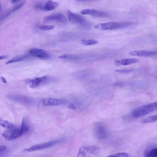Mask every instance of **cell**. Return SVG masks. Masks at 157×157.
<instances>
[{
  "mask_svg": "<svg viewBox=\"0 0 157 157\" xmlns=\"http://www.w3.org/2000/svg\"><path fill=\"white\" fill-rule=\"evenodd\" d=\"M29 129V126L25 118L22 119L21 124L19 127L7 129L2 133V136L6 140L11 141L20 137L26 133Z\"/></svg>",
  "mask_w": 157,
  "mask_h": 157,
  "instance_id": "cell-1",
  "label": "cell"
},
{
  "mask_svg": "<svg viewBox=\"0 0 157 157\" xmlns=\"http://www.w3.org/2000/svg\"><path fill=\"white\" fill-rule=\"evenodd\" d=\"M133 24L129 21L110 22L98 24L95 26V28L103 30H114L129 27Z\"/></svg>",
  "mask_w": 157,
  "mask_h": 157,
  "instance_id": "cell-2",
  "label": "cell"
},
{
  "mask_svg": "<svg viewBox=\"0 0 157 157\" xmlns=\"http://www.w3.org/2000/svg\"><path fill=\"white\" fill-rule=\"evenodd\" d=\"M157 109V102L150 103L139 107L131 113L132 117L134 118L146 115Z\"/></svg>",
  "mask_w": 157,
  "mask_h": 157,
  "instance_id": "cell-3",
  "label": "cell"
},
{
  "mask_svg": "<svg viewBox=\"0 0 157 157\" xmlns=\"http://www.w3.org/2000/svg\"><path fill=\"white\" fill-rule=\"evenodd\" d=\"M99 148L95 146H83L79 150L77 157H92L98 154Z\"/></svg>",
  "mask_w": 157,
  "mask_h": 157,
  "instance_id": "cell-4",
  "label": "cell"
},
{
  "mask_svg": "<svg viewBox=\"0 0 157 157\" xmlns=\"http://www.w3.org/2000/svg\"><path fill=\"white\" fill-rule=\"evenodd\" d=\"M55 80L54 78L47 76L36 77L33 79H27L26 83L29 84V87L31 88L36 87L40 85L46 84Z\"/></svg>",
  "mask_w": 157,
  "mask_h": 157,
  "instance_id": "cell-5",
  "label": "cell"
},
{
  "mask_svg": "<svg viewBox=\"0 0 157 157\" xmlns=\"http://www.w3.org/2000/svg\"><path fill=\"white\" fill-rule=\"evenodd\" d=\"M63 140L62 139L56 140L48 142L34 145L24 150L25 151L31 152L43 150L52 147L62 142Z\"/></svg>",
  "mask_w": 157,
  "mask_h": 157,
  "instance_id": "cell-6",
  "label": "cell"
},
{
  "mask_svg": "<svg viewBox=\"0 0 157 157\" xmlns=\"http://www.w3.org/2000/svg\"><path fill=\"white\" fill-rule=\"evenodd\" d=\"M6 97L12 101L24 104H33L35 102L34 99L31 97L20 94H9Z\"/></svg>",
  "mask_w": 157,
  "mask_h": 157,
  "instance_id": "cell-7",
  "label": "cell"
},
{
  "mask_svg": "<svg viewBox=\"0 0 157 157\" xmlns=\"http://www.w3.org/2000/svg\"><path fill=\"white\" fill-rule=\"evenodd\" d=\"M94 133L95 137L99 140H104L108 136V132L106 127L103 124H98L95 127Z\"/></svg>",
  "mask_w": 157,
  "mask_h": 157,
  "instance_id": "cell-8",
  "label": "cell"
},
{
  "mask_svg": "<svg viewBox=\"0 0 157 157\" xmlns=\"http://www.w3.org/2000/svg\"><path fill=\"white\" fill-rule=\"evenodd\" d=\"M67 102V101L64 99L48 98L43 99L42 104L44 106H50L64 105Z\"/></svg>",
  "mask_w": 157,
  "mask_h": 157,
  "instance_id": "cell-9",
  "label": "cell"
},
{
  "mask_svg": "<svg viewBox=\"0 0 157 157\" xmlns=\"http://www.w3.org/2000/svg\"><path fill=\"white\" fill-rule=\"evenodd\" d=\"M67 14L69 21L71 22L81 25H85L86 20L83 16L68 10Z\"/></svg>",
  "mask_w": 157,
  "mask_h": 157,
  "instance_id": "cell-10",
  "label": "cell"
},
{
  "mask_svg": "<svg viewBox=\"0 0 157 157\" xmlns=\"http://www.w3.org/2000/svg\"><path fill=\"white\" fill-rule=\"evenodd\" d=\"M46 21H54L63 23L67 22V19L64 14L61 13H57L45 17L44 19Z\"/></svg>",
  "mask_w": 157,
  "mask_h": 157,
  "instance_id": "cell-11",
  "label": "cell"
},
{
  "mask_svg": "<svg viewBox=\"0 0 157 157\" xmlns=\"http://www.w3.org/2000/svg\"><path fill=\"white\" fill-rule=\"evenodd\" d=\"M29 54L42 59H48L50 57V55L45 50L37 48L30 49L29 51Z\"/></svg>",
  "mask_w": 157,
  "mask_h": 157,
  "instance_id": "cell-12",
  "label": "cell"
},
{
  "mask_svg": "<svg viewBox=\"0 0 157 157\" xmlns=\"http://www.w3.org/2000/svg\"><path fill=\"white\" fill-rule=\"evenodd\" d=\"M81 13L82 14L90 15L97 17H107L109 16L107 13L92 9H83L81 11Z\"/></svg>",
  "mask_w": 157,
  "mask_h": 157,
  "instance_id": "cell-13",
  "label": "cell"
},
{
  "mask_svg": "<svg viewBox=\"0 0 157 157\" xmlns=\"http://www.w3.org/2000/svg\"><path fill=\"white\" fill-rule=\"evenodd\" d=\"M129 54L131 56L140 57H149L157 56V51L135 50L131 51Z\"/></svg>",
  "mask_w": 157,
  "mask_h": 157,
  "instance_id": "cell-14",
  "label": "cell"
},
{
  "mask_svg": "<svg viewBox=\"0 0 157 157\" xmlns=\"http://www.w3.org/2000/svg\"><path fill=\"white\" fill-rule=\"evenodd\" d=\"M59 5V3L51 0L48 1L44 5L38 4L36 6V8L46 11H51L54 10Z\"/></svg>",
  "mask_w": 157,
  "mask_h": 157,
  "instance_id": "cell-15",
  "label": "cell"
},
{
  "mask_svg": "<svg viewBox=\"0 0 157 157\" xmlns=\"http://www.w3.org/2000/svg\"><path fill=\"white\" fill-rule=\"evenodd\" d=\"M25 2H22L16 4L12 8L7 10L1 16V20L4 19L9 15L12 13L15 12L21 8L24 5Z\"/></svg>",
  "mask_w": 157,
  "mask_h": 157,
  "instance_id": "cell-16",
  "label": "cell"
},
{
  "mask_svg": "<svg viewBox=\"0 0 157 157\" xmlns=\"http://www.w3.org/2000/svg\"><path fill=\"white\" fill-rule=\"evenodd\" d=\"M138 60L135 58L122 59L116 60L115 63L118 65H128L137 63Z\"/></svg>",
  "mask_w": 157,
  "mask_h": 157,
  "instance_id": "cell-17",
  "label": "cell"
},
{
  "mask_svg": "<svg viewBox=\"0 0 157 157\" xmlns=\"http://www.w3.org/2000/svg\"><path fill=\"white\" fill-rule=\"evenodd\" d=\"M29 56L28 54H25L22 55H20L15 57L12 58L6 63V64H8L14 62H16L21 61L25 59Z\"/></svg>",
  "mask_w": 157,
  "mask_h": 157,
  "instance_id": "cell-18",
  "label": "cell"
},
{
  "mask_svg": "<svg viewBox=\"0 0 157 157\" xmlns=\"http://www.w3.org/2000/svg\"><path fill=\"white\" fill-rule=\"evenodd\" d=\"M58 58L69 60H76L80 59V56L74 55L64 54L59 56Z\"/></svg>",
  "mask_w": 157,
  "mask_h": 157,
  "instance_id": "cell-19",
  "label": "cell"
},
{
  "mask_svg": "<svg viewBox=\"0 0 157 157\" xmlns=\"http://www.w3.org/2000/svg\"><path fill=\"white\" fill-rule=\"evenodd\" d=\"M0 125L7 129L14 128L16 126L13 124L5 120H2L0 121Z\"/></svg>",
  "mask_w": 157,
  "mask_h": 157,
  "instance_id": "cell-20",
  "label": "cell"
},
{
  "mask_svg": "<svg viewBox=\"0 0 157 157\" xmlns=\"http://www.w3.org/2000/svg\"><path fill=\"white\" fill-rule=\"evenodd\" d=\"M81 43L84 45H89L97 44L98 41L93 39H84L81 41Z\"/></svg>",
  "mask_w": 157,
  "mask_h": 157,
  "instance_id": "cell-21",
  "label": "cell"
},
{
  "mask_svg": "<svg viewBox=\"0 0 157 157\" xmlns=\"http://www.w3.org/2000/svg\"><path fill=\"white\" fill-rule=\"evenodd\" d=\"M157 121V114L150 116L145 119L142 121L143 123L154 122Z\"/></svg>",
  "mask_w": 157,
  "mask_h": 157,
  "instance_id": "cell-22",
  "label": "cell"
},
{
  "mask_svg": "<svg viewBox=\"0 0 157 157\" xmlns=\"http://www.w3.org/2000/svg\"><path fill=\"white\" fill-rule=\"evenodd\" d=\"M146 157H157V147L151 150L147 154Z\"/></svg>",
  "mask_w": 157,
  "mask_h": 157,
  "instance_id": "cell-23",
  "label": "cell"
},
{
  "mask_svg": "<svg viewBox=\"0 0 157 157\" xmlns=\"http://www.w3.org/2000/svg\"><path fill=\"white\" fill-rule=\"evenodd\" d=\"M107 157H128V155L125 153H119L109 155Z\"/></svg>",
  "mask_w": 157,
  "mask_h": 157,
  "instance_id": "cell-24",
  "label": "cell"
},
{
  "mask_svg": "<svg viewBox=\"0 0 157 157\" xmlns=\"http://www.w3.org/2000/svg\"><path fill=\"white\" fill-rule=\"evenodd\" d=\"M39 28L43 30H49L54 29V26L50 25H41L38 26Z\"/></svg>",
  "mask_w": 157,
  "mask_h": 157,
  "instance_id": "cell-25",
  "label": "cell"
},
{
  "mask_svg": "<svg viewBox=\"0 0 157 157\" xmlns=\"http://www.w3.org/2000/svg\"><path fill=\"white\" fill-rule=\"evenodd\" d=\"M133 70L132 69L116 70L115 71L121 73H128L132 72Z\"/></svg>",
  "mask_w": 157,
  "mask_h": 157,
  "instance_id": "cell-26",
  "label": "cell"
},
{
  "mask_svg": "<svg viewBox=\"0 0 157 157\" xmlns=\"http://www.w3.org/2000/svg\"><path fill=\"white\" fill-rule=\"evenodd\" d=\"M123 85V83L121 82H117L113 84V85L116 86H122Z\"/></svg>",
  "mask_w": 157,
  "mask_h": 157,
  "instance_id": "cell-27",
  "label": "cell"
},
{
  "mask_svg": "<svg viewBox=\"0 0 157 157\" xmlns=\"http://www.w3.org/2000/svg\"><path fill=\"white\" fill-rule=\"evenodd\" d=\"M6 147L5 145H1L0 146V152H2L4 151L6 148Z\"/></svg>",
  "mask_w": 157,
  "mask_h": 157,
  "instance_id": "cell-28",
  "label": "cell"
},
{
  "mask_svg": "<svg viewBox=\"0 0 157 157\" xmlns=\"http://www.w3.org/2000/svg\"><path fill=\"white\" fill-rule=\"evenodd\" d=\"M68 107L71 109H75L76 108L72 104H71L68 106Z\"/></svg>",
  "mask_w": 157,
  "mask_h": 157,
  "instance_id": "cell-29",
  "label": "cell"
},
{
  "mask_svg": "<svg viewBox=\"0 0 157 157\" xmlns=\"http://www.w3.org/2000/svg\"><path fill=\"white\" fill-rule=\"evenodd\" d=\"M1 79L2 81V82H3V83H6L7 81H6V79L3 77H1Z\"/></svg>",
  "mask_w": 157,
  "mask_h": 157,
  "instance_id": "cell-30",
  "label": "cell"
},
{
  "mask_svg": "<svg viewBox=\"0 0 157 157\" xmlns=\"http://www.w3.org/2000/svg\"><path fill=\"white\" fill-rule=\"evenodd\" d=\"M8 57L7 55H2L0 56V59L1 60L6 58Z\"/></svg>",
  "mask_w": 157,
  "mask_h": 157,
  "instance_id": "cell-31",
  "label": "cell"
},
{
  "mask_svg": "<svg viewBox=\"0 0 157 157\" xmlns=\"http://www.w3.org/2000/svg\"><path fill=\"white\" fill-rule=\"evenodd\" d=\"M20 1L19 0H12L11 1V2L12 3H14L17 2H18Z\"/></svg>",
  "mask_w": 157,
  "mask_h": 157,
  "instance_id": "cell-32",
  "label": "cell"
}]
</instances>
